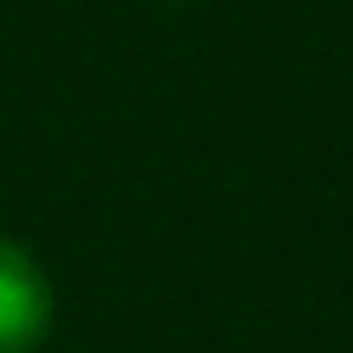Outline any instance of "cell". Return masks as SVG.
<instances>
[{
	"label": "cell",
	"mask_w": 353,
	"mask_h": 353,
	"mask_svg": "<svg viewBox=\"0 0 353 353\" xmlns=\"http://www.w3.org/2000/svg\"><path fill=\"white\" fill-rule=\"evenodd\" d=\"M46 334H52V281L33 262V249L0 236V353H39Z\"/></svg>",
	"instance_id": "1"
}]
</instances>
